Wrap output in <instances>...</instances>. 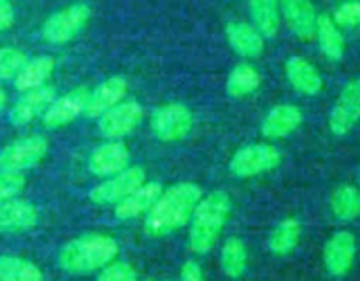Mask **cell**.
<instances>
[{
	"label": "cell",
	"instance_id": "6",
	"mask_svg": "<svg viewBox=\"0 0 360 281\" xmlns=\"http://www.w3.org/2000/svg\"><path fill=\"white\" fill-rule=\"evenodd\" d=\"M281 158V151L271 144H250L236 151L229 169L238 178H252L276 169Z\"/></svg>",
	"mask_w": 360,
	"mask_h": 281
},
{
	"label": "cell",
	"instance_id": "18",
	"mask_svg": "<svg viewBox=\"0 0 360 281\" xmlns=\"http://www.w3.org/2000/svg\"><path fill=\"white\" fill-rule=\"evenodd\" d=\"M302 119H304V116L297 105H276L264 118L260 132L267 139H281V137H287L292 132H295L302 125Z\"/></svg>",
	"mask_w": 360,
	"mask_h": 281
},
{
	"label": "cell",
	"instance_id": "16",
	"mask_svg": "<svg viewBox=\"0 0 360 281\" xmlns=\"http://www.w3.org/2000/svg\"><path fill=\"white\" fill-rule=\"evenodd\" d=\"M39 211L27 200H7L0 204V234L27 232L37 225Z\"/></svg>",
	"mask_w": 360,
	"mask_h": 281
},
{
	"label": "cell",
	"instance_id": "9",
	"mask_svg": "<svg viewBox=\"0 0 360 281\" xmlns=\"http://www.w3.org/2000/svg\"><path fill=\"white\" fill-rule=\"evenodd\" d=\"M144 111L136 100L120 102L115 107L98 116V130L108 139H120L129 136L143 122Z\"/></svg>",
	"mask_w": 360,
	"mask_h": 281
},
{
	"label": "cell",
	"instance_id": "24",
	"mask_svg": "<svg viewBox=\"0 0 360 281\" xmlns=\"http://www.w3.org/2000/svg\"><path fill=\"white\" fill-rule=\"evenodd\" d=\"M250 14L264 39H273L280 28L278 0H250Z\"/></svg>",
	"mask_w": 360,
	"mask_h": 281
},
{
	"label": "cell",
	"instance_id": "26",
	"mask_svg": "<svg viewBox=\"0 0 360 281\" xmlns=\"http://www.w3.org/2000/svg\"><path fill=\"white\" fill-rule=\"evenodd\" d=\"M260 74L250 63H239L231 70L227 77V93L231 97H246L260 86Z\"/></svg>",
	"mask_w": 360,
	"mask_h": 281
},
{
	"label": "cell",
	"instance_id": "15",
	"mask_svg": "<svg viewBox=\"0 0 360 281\" xmlns=\"http://www.w3.org/2000/svg\"><path fill=\"white\" fill-rule=\"evenodd\" d=\"M125 93H127L125 77L122 76L109 77V79H105L104 83L98 84L94 91H90L83 115L86 116V118H98V116L104 115L105 111H109V109L115 107L116 104H120L122 98L125 97Z\"/></svg>",
	"mask_w": 360,
	"mask_h": 281
},
{
	"label": "cell",
	"instance_id": "12",
	"mask_svg": "<svg viewBox=\"0 0 360 281\" xmlns=\"http://www.w3.org/2000/svg\"><path fill=\"white\" fill-rule=\"evenodd\" d=\"M355 251H357V244H355L354 234L348 230L336 232L323 248V263L330 276L341 277L348 274V270L354 266Z\"/></svg>",
	"mask_w": 360,
	"mask_h": 281
},
{
	"label": "cell",
	"instance_id": "37",
	"mask_svg": "<svg viewBox=\"0 0 360 281\" xmlns=\"http://www.w3.org/2000/svg\"><path fill=\"white\" fill-rule=\"evenodd\" d=\"M359 185H360V167H359Z\"/></svg>",
	"mask_w": 360,
	"mask_h": 281
},
{
	"label": "cell",
	"instance_id": "38",
	"mask_svg": "<svg viewBox=\"0 0 360 281\" xmlns=\"http://www.w3.org/2000/svg\"><path fill=\"white\" fill-rule=\"evenodd\" d=\"M148 281H151V280H148Z\"/></svg>",
	"mask_w": 360,
	"mask_h": 281
},
{
	"label": "cell",
	"instance_id": "22",
	"mask_svg": "<svg viewBox=\"0 0 360 281\" xmlns=\"http://www.w3.org/2000/svg\"><path fill=\"white\" fill-rule=\"evenodd\" d=\"M55 70V58L53 56H37L34 60H27L18 76L14 77V84L20 91L34 90V88L42 86L49 76Z\"/></svg>",
	"mask_w": 360,
	"mask_h": 281
},
{
	"label": "cell",
	"instance_id": "25",
	"mask_svg": "<svg viewBox=\"0 0 360 281\" xmlns=\"http://www.w3.org/2000/svg\"><path fill=\"white\" fill-rule=\"evenodd\" d=\"M301 239V221L295 218H287L274 227L269 237V249L278 256L292 253Z\"/></svg>",
	"mask_w": 360,
	"mask_h": 281
},
{
	"label": "cell",
	"instance_id": "29",
	"mask_svg": "<svg viewBox=\"0 0 360 281\" xmlns=\"http://www.w3.org/2000/svg\"><path fill=\"white\" fill-rule=\"evenodd\" d=\"M330 207L338 220L352 221L360 216V192L352 185H343L333 193Z\"/></svg>",
	"mask_w": 360,
	"mask_h": 281
},
{
	"label": "cell",
	"instance_id": "35",
	"mask_svg": "<svg viewBox=\"0 0 360 281\" xmlns=\"http://www.w3.org/2000/svg\"><path fill=\"white\" fill-rule=\"evenodd\" d=\"M14 23V9L11 0H0V30H7Z\"/></svg>",
	"mask_w": 360,
	"mask_h": 281
},
{
	"label": "cell",
	"instance_id": "7",
	"mask_svg": "<svg viewBox=\"0 0 360 281\" xmlns=\"http://www.w3.org/2000/svg\"><path fill=\"white\" fill-rule=\"evenodd\" d=\"M144 183H146V171L143 167H127L125 171L109 176V179L91 188L88 197L98 206L118 204Z\"/></svg>",
	"mask_w": 360,
	"mask_h": 281
},
{
	"label": "cell",
	"instance_id": "27",
	"mask_svg": "<svg viewBox=\"0 0 360 281\" xmlns=\"http://www.w3.org/2000/svg\"><path fill=\"white\" fill-rule=\"evenodd\" d=\"M248 266V249L241 237H229L221 249V269L229 277H241Z\"/></svg>",
	"mask_w": 360,
	"mask_h": 281
},
{
	"label": "cell",
	"instance_id": "8",
	"mask_svg": "<svg viewBox=\"0 0 360 281\" xmlns=\"http://www.w3.org/2000/svg\"><path fill=\"white\" fill-rule=\"evenodd\" d=\"M49 143L42 136H28L14 140L0 151V169L4 171H25L37 165L46 157Z\"/></svg>",
	"mask_w": 360,
	"mask_h": 281
},
{
	"label": "cell",
	"instance_id": "33",
	"mask_svg": "<svg viewBox=\"0 0 360 281\" xmlns=\"http://www.w3.org/2000/svg\"><path fill=\"white\" fill-rule=\"evenodd\" d=\"M334 23L341 27H355L360 23V2H347L334 14Z\"/></svg>",
	"mask_w": 360,
	"mask_h": 281
},
{
	"label": "cell",
	"instance_id": "10",
	"mask_svg": "<svg viewBox=\"0 0 360 281\" xmlns=\"http://www.w3.org/2000/svg\"><path fill=\"white\" fill-rule=\"evenodd\" d=\"M360 119V79L345 84L336 104L330 109L329 129L336 136H347Z\"/></svg>",
	"mask_w": 360,
	"mask_h": 281
},
{
	"label": "cell",
	"instance_id": "17",
	"mask_svg": "<svg viewBox=\"0 0 360 281\" xmlns=\"http://www.w3.org/2000/svg\"><path fill=\"white\" fill-rule=\"evenodd\" d=\"M280 7L290 30L301 41H311L315 37L319 14L309 0H280Z\"/></svg>",
	"mask_w": 360,
	"mask_h": 281
},
{
	"label": "cell",
	"instance_id": "13",
	"mask_svg": "<svg viewBox=\"0 0 360 281\" xmlns=\"http://www.w3.org/2000/svg\"><path fill=\"white\" fill-rule=\"evenodd\" d=\"M56 98L55 86H39L34 90L25 91L23 97L13 105L11 109L9 119L13 125L23 126L27 123L34 122L37 116L44 115L46 109L51 105V102Z\"/></svg>",
	"mask_w": 360,
	"mask_h": 281
},
{
	"label": "cell",
	"instance_id": "14",
	"mask_svg": "<svg viewBox=\"0 0 360 281\" xmlns=\"http://www.w3.org/2000/svg\"><path fill=\"white\" fill-rule=\"evenodd\" d=\"M130 164V151L120 140H109L95 148L90 155L88 167L95 176H115L118 172L125 171Z\"/></svg>",
	"mask_w": 360,
	"mask_h": 281
},
{
	"label": "cell",
	"instance_id": "5",
	"mask_svg": "<svg viewBox=\"0 0 360 281\" xmlns=\"http://www.w3.org/2000/svg\"><path fill=\"white\" fill-rule=\"evenodd\" d=\"M150 126L157 139L164 143H174L188 136L193 126V115L185 104L171 102L155 109Z\"/></svg>",
	"mask_w": 360,
	"mask_h": 281
},
{
	"label": "cell",
	"instance_id": "31",
	"mask_svg": "<svg viewBox=\"0 0 360 281\" xmlns=\"http://www.w3.org/2000/svg\"><path fill=\"white\" fill-rule=\"evenodd\" d=\"M25 183H27V178L23 172L0 169V204L13 200L25 188Z\"/></svg>",
	"mask_w": 360,
	"mask_h": 281
},
{
	"label": "cell",
	"instance_id": "28",
	"mask_svg": "<svg viewBox=\"0 0 360 281\" xmlns=\"http://www.w3.org/2000/svg\"><path fill=\"white\" fill-rule=\"evenodd\" d=\"M0 281H42V273L28 260L0 255Z\"/></svg>",
	"mask_w": 360,
	"mask_h": 281
},
{
	"label": "cell",
	"instance_id": "1",
	"mask_svg": "<svg viewBox=\"0 0 360 281\" xmlns=\"http://www.w3.org/2000/svg\"><path fill=\"white\" fill-rule=\"evenodd\" d=\"M202 199V190L195 183L183 181L169 186L146 213V232L162 237L185 227Z\"/></svg>",
	"mask_w": 360,
	"mask_h": 281
},
{
	"label": "cell",
	"instance_id": "23",
	"mask_svg": "<svg viewBox=\"0 0 360 281\" xmlns=\"http://www.w3.org/2000/svg\"><path fill=\"white\" fill-rule=\"evenodd\" d=\"M320 49L323 55L333 62H340L345 56V39L334 20L327 14H320L316 18V32Z\"/></svg>",
	"mask_w": 360,
	"mask_h": 281
},
{
	"label": "cell",
	"instance_id": "20",
	"mask_svg": "<svg viewBox=\"0 0 360 281\" xmlns=\"http://www.w3.org/2000/svg\"><path fill=\"white\" fill-rule=\"evenodd\" d=\"M285 72H287L288 81H290L292 86L302 95H319L323 88V79L320 76L319 70L315 69V65L308 62L302 56H290L287 60V65H285Z\"/></svg>",
	"mask_w": 360,
	"mask_h": 281
},
{
	"label": "cell",
	"instance_id": "32",
	"mask_svg": "<svg viewBox=\"0 0 360 281\" xmlns=\"http://www.w3.org/2000/svg\"><path fill=\"white\" fill-rule=\"evenodd\" d=\"M97 281H137V273L129 262H112L102 267Z\"/></svg>",
	"mask_w": 360,
	"mask_h": 281
},
{
	"label": "cell",
	"instance_id": "34",
	"mask_svg": "<svg viewBox=\"0 0 360 281\" xmlns=\"http://www.w3.org/2000/svg\"><path fill=\"white\" fill-rule=\"evenodd\" d=\"M181 281H204L202 269L195 260H186L181 267Z\"/></svg>",
	"mask_w": 360,
	"mask_h": 281
},
{
	"label": "cell",
	"instance_id": "11",
	"mask_svg": "<svg viewBox=\"0 0 360 281\" xmlns=\"http://www.w3.org/2000/svg\"><path fill=\"white\" fill-rule=\"evenodd\" d=\"M88 95H90V90L86 86H79L70 90L69 93L62 95V97L55 98L42 115V123L48 129H58V126L74 122L77 116L84 112Z\"/></svg>",
	"mask_w": 360,
	"mask_h": 281
},
{
	"label": "cell",
	"instance_id": "30",
	"mask_svg": "<svg viewBox=\"0 0 360 281\" xmlns=\"http://www.w3.org/2000/svg\"><path fill=\"white\" fill-rule=\"evenodd\" d=\"M27 55L16 48L0 49V81L13 79L27 63Z\"/></svg>",
	"mask_w": 360,
	"mask_h": 281
},
{
	"label": "cell",
	"instance_id": "19",
	"mask_svg": "<svg viewBox=\"0 0 360 281\" xmlns=\"http://www.w3.org/2000/svg\"><path fill=\"white\" fill-rule=\"evenodd\" d=\"M162 192H164V190H162L160 183H144L139 188L134 190L129 197H125V199L120 200V202L116 204V218L125 221L148 213V211L153 207V204L157 202V199L160 197Z\"/></svg>",
	"mask_w": 360,
	"mask_h": 281
},
{
	"label": "cell",
	"instance_id": "36",
	"mask_svg": "<svg viewBox=\"0 0 360 281\" xmlns=\"http://www.w3.org/2000/svg\"><path fill=\"white\" fill-rule=\"evenodd\" d=\"M6 102H7V95H6V91H4L2 88H0V111H2V109H4Z\"/></svg>",
	"mask_w": 360,
	"mask_h": 281
},
{
	"label": "cell",
	"instance_id": "21",
	"mask_svg": "<svg viewBox=\"0 0 360 281\" xmlns=\"http://www.w3.org/2000/svg\"><path fill=\"white\" fill-rule=\"evenodd\" d=\"M231 48L245 58H257L264 51V37L255 27L243 21H232L225 28Z\"/></svg>",
	"mask_w": 360,
	"mask_h": 281
},
{
	"label": "cell",
	"instance_id": "2",
	"mask_svg": "<svg viewBox=\"0 0 360 281\" xmlns=\"http://www.w3.org/2000/svg\"><path fill=\"white\" fill-rule=\"evenodd\" d=\"M232 211L231 195L224 190H214L199 200L192 214L190 248L199 255L211 251L227 223Z\"/></svg>",
	"mask_w": 360,
	"mask_h": 281
},
{
	"label": "cell",
	"instance_id": "4",
	"mask_svg": "<svg viewBox=\"0 0 360 281\" xmlns=\"http://www.w3.org/2000/svg\"><path fill=\"white\" fill-rule=\"evenodd\" d=\"M91 11L86 4L76 2L58 13L51 14L42 25V39L49 44H65L76 37L88 23Z\"/></svg>",
	"mask_w": 360,
	"mask_h": 281
},
{
	"label": "cell",
	"instance_id": "3",
	"mask_svg": "<svg viewBox=\"0 0 360 281\" xmlns=\"http://www.w3.org/2000/svg\"><path fill=\"white\" fill-rule=\"evenodd\" d=\"M120 246L104 234H86L67 242L58 253V263L69 274H90L115 260Z\"/></svg>",
	"mask_w": 360,
	"mask_h": 281
}]
</instances>
